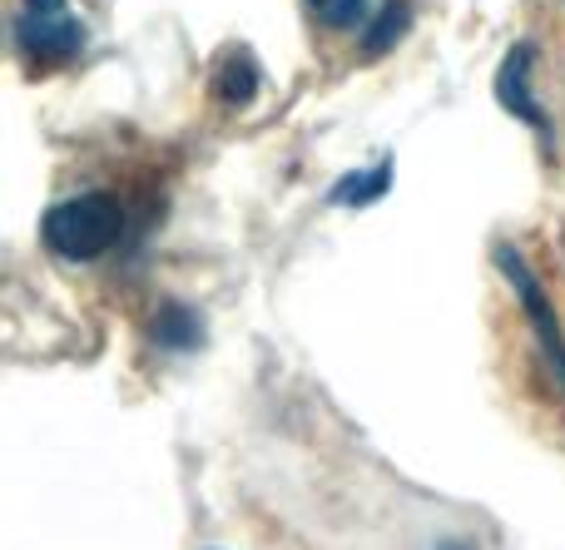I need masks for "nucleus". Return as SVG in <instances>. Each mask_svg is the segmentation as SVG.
Wrapping results in <instances>:
<instances>
[{"mask_svg":"<svg viewBox=\"0 0 565 550\" xmlns=\"http://www.w3.org/2000/svg\"><path fill=\"white\" fill-rule=\"evenodd\" d=\"M497 99L507 115H516L521 125H531L536 134H546V109L531 95V45H516L497 69Z\"/></svg>","mask_w":565,"mask_h":550,"instance_id":"obj_4","label":"nucleus"},{"mask_svg":"<svg viewBox=\"0 0 565 550\" xmlns=\"http://www.w3.org/2000/svg\"><path fill=\"white\" fill-rule=\"evenodd\" d=\"M15 45L35 65H60V60H75L85 50V25L75 20L70 0H20Z\"/></svg>","mask_w":565,"mask_h":550,"instance_id":"obj_3","label":"nucleus"},{"mask_svg":"<svg viewBox=\"0 0 565 550\" xmlns=\"http://www.w3.org/2000/svg\"><path fill=\"white\" fill-rule=\"evenodd\" d=\"M308 10L328 30H352L358 20H367V0H308Z\"/></svg>","mask_w":565,"mask_h":550,"instance_id":"obj_9","label":"nucleus"},{"mask_svg":"<svg viewBox=\"0 0 565 550\" xmlns=\"http://www.w3.org/2000/svg\"><path fill=\"white\" fill-rule=\"evenodd\" d=\"M119 234H125V208H119L115 194H99V188L95 194L60 198L40 218L45 248L55 258H65V263H95L119 244Z\"/></svg>","mask_w":565,"mask_h":550,"instance_id":"obj_1","label":"nucleus"},{"mask_svg":"<svg viewBox=\"0 0 565 550\" xmlns=\"http://www.w3.org/2000/svg\"><path fill=\"white\" fill-rule=\"evenodd\" d=\"M497 268H501V278L511 283V293H516L521 317H526L531 337H536L541 367H546L551 387H556V397H561V407H565V323H561L556 303H551V293L541 288L536 268L526 263V254H521V248L497 244Z\"/></svg>","mask_w":565,"mask_h":550,"instance_id":"obj_2","label":"nucleus"},{"mask_svg":"<svg viewBox=\"0 0 565 550\" xmlns=\"http://www.w3.org/2000/svg\"><path fill=\"white\" fill-rule=\"evenodd\" d=\"M437 550H471V546H461V541H447V546H437Z\"/></svg>","mask_w":565,"mask_h":550,"instance_id":"obj_10","label":"nucleus"},{"mask_svg":"<svg viewBox=\"0 0 565 550\" xmlns=\"http://www.w3.org/2000/svg\"><path fill=\"white\" fill-rule=\"evenodd\" d=\"M387 188H392V159H377L372 169L342 174L338 184L328 188V204L332 208H367V204H377V198H387Z\"/></svg>","mask_w":565,"mask_h":550,"instance_id":"obj_6","label":"nucleus"},{"mask_svg":"<svg viewBox=\"0 0 565 550\" xmlns=\"http://www.w3.org/2000/svg\"><path fill=\"white\" fill-rule=\"evenodd\" d=\"M199 337H204V327H199V317L189 313V308L164 303L154 313V343L169 347V353H184V347H194Z\"/></svg>","mask_w":565,"mask_h":550,"instance_id":"obj_8","label":"nucleus"},{"mask_svg":"<svg viewBox=\"0 0 565 550\" xmlns=\"http://www.w3.org/2000/svg\"><path fill=\"white\" fill-rule=\"evenodd\" d=\"M258 79H264V69H258V60L248 55V50H224L218 55V65H214V95L224 99L228 109H238V105H248V99L258 95Z\"/></svg>","mask_w":565,"mask_h":550,"instance_id":"obj_5","label":"nucleus"},{"mask_svg":"<svg viewBox=\"0 0 565 550\" xmlns=\"http://www.w3.org/2000/svg\"><path fill=\"white\" fill-rule=\"evenodd\" d=\"M407 30H412V6H407V0H382V10L367 20V30H362V55H367V60L387 55V50L397 45Z\"/></svg>","mask_w":565,"mask_h":550,"instance_id":"obj_7","label":"nucleus"}]
</instances>
